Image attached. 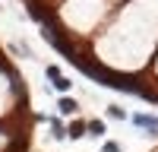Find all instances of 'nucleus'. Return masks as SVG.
Returning a JSON list of instances; mask_svg holds the SVG:
<instances>
[{
  "label": "nucleus",
  "instance_id": "2",
  "mask_svg": "<svg viewBox=\"0 0 158 152\" xmlns=\"http://www.w3.org/2000/svg\"><path fill=\"white\" fill-rule=\"evenodd\" d=\"M63 22L76 32H89L101 16H104V0H67L60 10Z\"/></svg>",
  "mask_w": 158,
  "mask_h": 152
},
{
  "label": "nucleus",
  "instance_id": "5",
  "mask_svg": "<svg viewBox=\"0 0 158 152\" xmlns=\"http://www.w3.org/2000/svg\"><path fill=\"white\" fill-rule=\"evenodd\" d=\"M0 149H3V136H0Z\"/></svg>",
  "mask_w": 158,
  "mask_h": 152
},
{
  "label": "nucleus",
  "instance_id": "3",
  "mask_svg": "<svg viewBox=\"0 0 158 152\" xmlns=\"http://www.w3.org/2000/svg\"><path fill=\"white\" fill-rule=\"evenodd\" d=\"M6 105H10V82L3 79V73H0V114L6 111Z\"/></svg>",
  "mask_w": 158,
  "mask_h": 152
},
{
  "label": "nucleus",
  "instance_id": "1",
  "mask_svg": "<svg viewBox=\"0 0 158 152\" xmlns=\"http://www.w3.org/2000/svg\"><path fill=\"white\" fill-rule=\"evenodd\" d=\"M158 38V0H133L117 19L108 35L98 41L101 60L117 70H133L146 60Z\"/></svg>",
  "mask_w": 158,
  "mask_h": 152
},
{
  "label": "nucleus",
  "instance_id": "4",
  "mask_svg": "<svg viewBox=\"0 0 158 152\" xmlns=\"http://www.w3.org/2000/svg\"><path fill=\"white\" fill-rule=\"evenodd\" d=\"M60 111H63V114H73V111H76V101H73V98H63V101H60Z\"/></svg>",
  "mask_w": 158,
  "mask_h": 152
}]
</instances>
